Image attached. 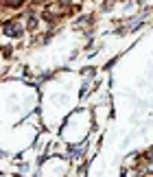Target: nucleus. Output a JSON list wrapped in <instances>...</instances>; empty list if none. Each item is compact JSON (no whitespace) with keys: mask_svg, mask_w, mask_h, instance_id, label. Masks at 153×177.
<instances>
[{"mask_svg":"<svg viewBox=\"0 0 153 177\" xmlns=\"http://www.w3.org/2000/svg\"><path fill=\"white\" fill-rule=\"evenodd\" d=\"M2 31H5V35H20L22 33V29L18 27V24H5Z\"/></svg>","mask_w":153,"mask_h":177,"instance_id":"f257e3e1","label":"nucleus"},{"mask_svg":"<svg viewBox=\"0 0 153 177\" xmlns=\"http://www.w3.org/2000/svg\"><path fill=\"white\" fill-rule=\"evenodd\" d=\"M9 7H18V2H22V0H7Z\"/></svg>","mask_w":153,"mask_h":177,"instance_id":"f03ea898","label":"nucleus"}]
</instances>
